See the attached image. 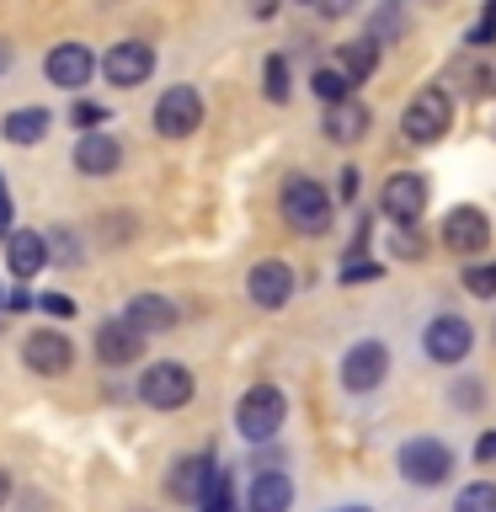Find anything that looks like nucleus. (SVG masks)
<instances>
[{"instance_id": "nucleus-1", "label": "nucleus", "mask_w": 496, "mask_h": 512, "mask_svg": "<svg viewBox=\"0 0 496 512\" xmlns=\"http://www.w3.org/2000/svg\"><path fill=\"white\" fill-rule=\"evenodd\" d=\"M278 214H283V224L294 235H326L331 224H336V198L326 192V182H315V176H304V171H294L283 182V192H278Z\"/></svg>"}, {"instance_id": "nucleus-2", "label": "nucleus", "mask_w": 496, "mask_h": 512, "mask_svg": "<svg viewBox=\"0 0 496 512\" xmlns=\"http://www.w3.org/2000/svg\"><path fill=\"white\" fill-rule=\"evenodd\" d=\"M395 470L406 486L416 491H438L454 480L459 470V454H454V443H443V438H432V432H422V438H406L395 448Z\"/></svg>"}, {"instance_id": "nucleus-3", "label": "nucleus", "mask_w": 496, "mask_h": 512, "mask_svg": "<svg viewBox=\"0 0 496 512\" xmlns=\"http://www.w3.org/2000/svg\"><path fill=\"white\" fill-rule=\"evenodd\" d=\"M448 128H454V96H448L443 86H422L406 102V112H400V139L416 144V150L438 144Z\"/></svg>"}, {"instance_id": "nucleus-4", "label": "nucleus", "mask_w": 496, "mask_h": 512, "mask_svg": "<svg viewBox=\"0 0 496 512\" xmlns=\"http://www.w3.org/2000/svg\"><path fill=\"white\" fill-rule=\"evenodd\" d=\"M288 422V395L278 384H251L246 395L235 400V432L246 443H272Z\"/></svg>"}, {"instance_id": "nucleus-5", "label": "nucleus", "mask_w": 496, "mask_h": 512, "mask_svg": "<svg viewBox=\"0 0 496 512\" xmlns=\"http://www.w3.org/2000/svg\"><path fill=\"white\" fill-rule=\"evenodd\" d=\"M427 198H432V187L422 171H390L379 187V214L390 219V230H416L427 214Z\"/></svg>"}, {"instance_id": "nucleus-6", "label": "nucleus", "mask_w": 496, "mask_h": 512, "mask_svg": "<svg viewBox=\"0 0 496 512\" xmlns=\"http://www.w3.org/2000/svg\"><path fill=\"white\" fill-rule=\"evenodd\" d=\"M438 240H443L448 256H464V267H470V262H480V256L491 251V214H486V208H475V203L448 208Z\"/></svg>"}, {"instance_id": "nucleus-7", "label": "nucleus", "mask_w": 496, "mask_h": 512, "mask_svg": "<svg viewBox=\"0 0 496 512\" xmlns=\"http://www.w3.org/2000/svg\"><path fill=\"white\" fill-rule=\"evenodd\" d=\"M475 352V326L464 315H454V310H438L422 326V358L427 363H438V368H454V363H464Z\"/></svg>"}, {"instance_id": "nucleus-8", "label": "nucleus", "mask_w": 496, "mask_h": 512, "mask_svg": "<svg viewBox=\"0 0 496 512\" xmlns=\"http://www.w3.org/2000/svg\"><path fill=\"white\" fill-rule=\"evenodd\" d=\"M192 395H198V384H192L187 363H150L139 374V400L150 411H182L192 406Z\"/></svg>"}, {"instance_id": "nucleus-9", "label": "nucleus", "mask_w": 496, "mask_h": 512, "mask_svg": "<svg viewBox=\"0 0 496 512\" xmlns=\"http://www.w3.org/2000/svg\"><path fill=\"white\" fill-rule=\"evenodd\" d=\"M384 379H390V347H384L379 336H358V342L342 352V390L347 395H374Z\"/></svg>"}, {"instance_id": "nucleus-10", "label": "nucleus", "mask_w": 496, "mask_h": 512, "mask_svg": "<svg viewBox=\"0 0 496 512\" xmlns=\"http://www.w3.org/2000/svg\"><path fill=\"white\" fill-rule=\"evenodd\" d=\"M150 123H155L160 139L198 134V128H203V96H198V86H166V91H160V102H155V112H150Z\"/></svg>"}, {"instance_id": "nucleus-11", "label": "nucleus", "mask_w": 496, "mask_h": 512, "mask_svg": "<svg viewBox=\"0 0 496 512\" xmlns=\"http://www.w3.org/2000/svg\"><path fill=\"white\" fill-rule=\"evenodd\" d=\"M150 70H155V48L144 38H123V43H112L102 54V75H107V86H118V91L144 86Z\"/></svg>"}, {"instance_id": "nucleus-12", "label": "nucleus", "mask_w": 496, "mask_h": 512, "mask_svg": "<svg viewBox=\"0 0 496 512\" xmlns=\"http://www.w3.org/2000/svg\"><path fill=\"white\" fill-rule=\"evenodd\" d=\"M294 288H299L294 267L278 262V256H267V262H256V267L246 272V294H251L256 310H283V304L294 299Z\"/></svg>"}, {"instance_id": "nucleus-13", "label": "nucleus", "mask_w": 496, "mask_h": 512, "mask_svg": "<svg viewBox=\"0 0 496 512\" xmlns=\"http://www.w3.org/2000/svg\"><path fill=\"white\" fill-rule=\"evenodd\" d=\"M43 75H48V86H59V91H80V86H91V75H96V54L86 43H54L43 59Z\"/></svg>"}, {"instance_id": "nucleus-14", "label": "nucleus", "mask_w": 496, "mask_h": 512, "mask_svg": "<svg viewBox=\"0 0 496 512\" xmlns=\"http://www.w3.org/2000/svg\"><path fill=\"white\" fill-rule=\"evenodd\" d=\"M22 363L32 368V374H64V368L75 363V342L64 331H54V326H38L32 336H22Z\"/></svg>"}, {"instance_id": "nucleus-15", "label": "nucleus", "mask_w": 496, "mask_h": 512, "mask_svg": "<svg viewBox=\"0 0 496 512\" xmlns=\"http://www.w3.org/2000/svg\"><path fill=\"white\" fill-rule=\"evenodd\" d=\"M214 480H219V459H214V454H187V459H176L166 491L176 496V502H192V507H198L203 496L214 491Z\"/></svg>"}, {"instance_id": "nucleus-16", "label": "nucleus", "mask_w": 496, "mask_h": 512, "mask_svg": "<svg viewBox=\"0 0 496 512\" xmlns=\"http://www.w3.org/2000/svg\"><path fill=\"white\" fill-rule=\"evenodd\" d=\"M139 352H144V336L128 326V320H102L96 326V358H102L107 368H128V363H139Z\"/></svg>"}, {"instance_id": "nucleus-17", "label": "nucleus", "mask_w": 496, "mask_h": 512, "mask_svg": "<svg viewBox=\"0 0 496 512\" xmlns=\"http://www.w3.org/2000/svg\"><path fill=\"white\" fill-rule=\"evenodd\" d=\"M70 160H75L80 176H112V171L123 166V144L96 128V134H80V139H75V155H70Z\"/></svg>"}, {"instance_id": "nucleus-18", "label": "nucleus", "mask_w": 496, "mask_h": 512, "mask_svg": "<svg viewBox=\"0 0 496 512\" xmlns=\"http://www.w3.org/2000/svg\"><path fill=\"white\" fill-rule=\"evenodd\" d=\"M123 320L139 336H160V331L176 326V299H166V294H134L123 304Z\"/></svg>"}, {"instance_id": "nucleus-19", "label": "nucleus", "mask_w": 496, "mask_h": 512, "mask_svg": "<svg viewBox=\"0 0 496 512\" xmlns=\"http://www.w3.org/2000/svg\"><path fill=\"white\" fill-rule=\"evenodd\" d=\"M294 507V480L288 470H256L246 486V512H288Z\"/></svg>"}, {"instance_id": "nucleus-20", "label": "nucleus", "mask_w": 496, "mask_h": 512, "mask_svg": "<svg viewBox=\"0 0 496 512\" xmlns=\"http://www.w3.org/2000/svg\"><path fill=\"white\" fill-rule=\"evenodd\" d=\"M368 123H374V112H368L358 96H352V102L326 107V118H320V134H326L331 144H358V139L368 134Z\"/></svg>"}, {"instance_id": "nucleus-21", "label": "nucleus", "mask_w": 496, "mask_h": 512, "mask_svg": "<svg viewBox=\"0 0 496 512\" xmlns=\"http://www.w3.org/2000/svg\"><path fill=\"white\" fill-rule=\"evenodd\" d=\"M54 262V256H48V235H38V230H16L11 240H6V267L16 272V278H38V272Z\"/></svg>"}, {"instance_id": "nucleus-22", "label": "nucleus", "mask_w": 496, "mask_h": 512, "mask_svg": "<svg viewBox=\"0 0 496 512\" xmlns=\"http://www.w3.org/2000/svg\"><path fill=\"white\" fill-rule=\"evenodd\" d=\"M336 70H342L352 86H363V80H374V70H379V43L368 38H347L342 48H336Z\"/></svg>"}, {"instance_id": "nucleus-23", "label": "nucleus", "mask_w": 496, "mask_h": 512, "mask_svg": "<svg viewBox=\"0 0 496 512\" xmlns=\"http://www.w3.org/2000/svg\"><path fill=\"white\" fill-rule=\"evenodd\" d=\"M48 123H54L48 107H16L0 118V134H6V144H38L48 134Z\"/></svg>"}, {"instance_id": "nucleus-24", "label": "nucleus", "mask_w": 496, "mask_h": 512, "mask_svg": "<svg viewBox=\"0 0 496 512\" xmlns=\"http://www.w3.org/2000/svg\"><path fill=\"white\" fill-rule=\"evenodd\" d=\"M368 38H374L379 48L390 43V38H406V0H384L379 16L368 22Z\"/></svg>"}, {"instance_id": "nucleus-25", "label": "nucleus", "mask_w": 496, "mask_h": 512, "mask_svg": "<svg viewBox=\"0 0 496 512\" xmlns=\"http://www.w3.org/2000/svg\"><path fill=\"white\" fill-rule=\"evenodd\" d=\"M310 91L320 96L326 107H336V102H352V80L336 70V64H320V70L310 75Z\"/></svg>"}, {"instance_id": "nucleus-26", "label": "nucleus", "mask_w": 496, "mask_h": 512, "mask_svg": "<svg viewBox=\"0 0 496 512\" xmlns=\"http://www.w3.org/2000/svg\"><path fill=\"white\" fill-rule=\"evenodd\" d=\"M262 91H267L272 107H283L288 96H294V80H288V59H283V54H267V64H262Z\"/></svg>"}, {"instance_id": "nucleus-27", "label": "nucleus", "mask_w": 496, "mask_h": 512, "mask_svg": "<svg viewBox=\"0 0 496 512\" xmlns=\"http://www.w3.org/2000/svg\"><path fill=\"white\" fill-rule=\"evenodd\" d=\"M448 512H496V480H470V486H459Z\"/></svg>"}, {"instance_id": "nucleus-28", "label": "nucleus", "mask_w": 496, "mask_h": 512, "mask_svg": "<svg viewBox=\"0 0 496 512\" xmlns=\"http://www.w3.org/2000/svg\"><path fill=\"white\" fill-rule=\"evenodd\" d=\"M459 283H464V294H475V299H496V262H470L459 272Z\"/></svg>"}, {"instance_id": "nucleus-29", "label": "nucleus", "mask_w": 496, "mask_h": 512, "mask_svg": "<svg viewBox=\"0 0 496 512\" xmlns=\"http://www.w3.org/2000/svg\"><path fill=\"white\" fill-rule=\"evenodd\" d=\"M448 400H454L459 411H480V406H486V379H475V374L454 379V384H448Z\"/></svg>"}, {"instance_id": "nucleus-30", "label": "nucleus", "mask_w": 496, "mask_h": 512, "mask_svg": "<svg viewBox=\"0 0 496 512\" xmlns=\"http://www.w3.org/2000/svg\"><path fill=\"white\" fill-rule=\"evenodd\" d=\"M198 512H235V480H230V470H219L214 491L198 502Z\"/></svg>"}, {"instance_id": "nucleus-31", "label": "nucleus", "mask_w": 496, "mask_h": 512, "mask_svg": "<svg viewBox=\"0 0 496 512\" xmlns=\"http://www.w3.org/2000/svg\"><path fill=\"white\" fill-rule=\"evenodd\" d=\"M48 256H54V262H64V267H75V262H80V240H75L70 230H54V235H48Z\"/></svg>"}, {"instance_id": "nucleus-32", "label": "nucleus", "mask_w": 496, "mask_h": 512, "mask_svg": "<svg viewBox=\"0 0 496 512\" xmlns=\"http://www.w3.org/2000/svg\"><path fill=\"white\" fill-rule=\"evenodd\" d=\"M390 256L416 262V256H422V235H416V230H390Z\"/></svg>"}, {"instance_id": "nucleus-33", "label": "nucleus", "mask_w": 496, "mask_h": 512, "mask_svg": "<svg viewBox=\"0 0 496 512\" xmlns=\"http://www.w3.org/2000/svg\"><path fill=\"white\" fill-rule=\"evenodd\" d=\"M496 43V0H486V16L470 27V48H491Z\"/></svg>"}, {"instance_id": "nucleus-34", "label": "nucleus", "mask_w": 496, "mask_h": 512, "mask_svg": "<svg viewBox=\"0 0 496 512\" xmlns=\"http://www.w3.org/2000/svg\"><path fill=\"white\" fill-rule=\"evenodd\" d=\"M70 118H75L80 128H86V134H96V128L107 123V107H96V102H75V112H70Z\"/></svg>"}, {"instance_id": "nucleus-35", "label": "nucleus", "mask_w": 496, "mask_h": 512, "mask_svg": "<svg viewBox=\"0 0 496 512\" xmlns=\"http://www.w3.org/2000/svg\"><path fill=\"white\" fill-rule=\"evenodd\" d=\"M11 235H16V203H11L6 176H0V240H11Z\"/></svg>"}, {"instance_id": "nucleus-36", "label": "nucleus", "mask_w": 496, "mask_h": 512, "mask_svg": "<svg viewBox=\"0 0 496 512\" xmlns=\"http://www.w3.org/2000/svg\"><path fill=\"white\" fill-rule=\"evenodd\" d=\"M336 192H342L347 203H358V192H363V171H358V166H342V182H336Z\"/></svg>"}, {"instance_id": "nucleus-37", "label": "nucleus", "mask_w": 496, "mask_h": 512, "mask_svg": "<svg viewBox=\"0 0 496 512\" xmlns=\"http://www.w3.org/2000/svg\"><path fill=\"white\" fill-rule=\"evenodd\" d=\"M363 6V0H320V16H326V22H342V16H352V11H358Z\"/></svg>"}, {"instance_id": "nucleus-38", "label": "nucleus", "mask_w": 496, "mask_h": 512, "mask_svg": "<svg viewBox=\"0 0 496 512\" xmlns=\"http://www.w3.org/2000/svg\"><path fill=\"white\" fill-rule=\"evenodd\" d=\"M38 310H48V315H75V299L70 294H38Z\"/></svg>"}, {"instance_id": "nucleus-39", "label": "nucleus", "mask_w": 496, "mask_h": 512, "mask_svg": "<svg viewBox=\"0 0 496 512\" xmlns=\"http://www.w3.org/2000/svg\"><path fill=\"white\" fill-rule=\"evenodd\" d=\"M475 464H496V432H480L475 438Z\"/></svg>"}, {"instance_id": "nucleus-40", "label": "nucleus", "mask_w": 496, "mask_h": 512, "mask_svg": "<svg viewBox=\"0 0 496 512\" xmlns=\"http://www.w3.org/2000/svg\"><path fill=\"white\" fill-rule=\"evenodd\" d=\"M32 304H38L32 288H11V294H6V310H32Z\"/></svg>"}, {"instance_id": "nucleus-41", "label": "nucleus", "mask_w": 496, "mask_h": 512, "mask_svg": "<svg viewBox=\"0 0 496 512\" xmlns=\"http://www.w3.org/2000/svg\"><path fill=\"white\" fill-rule=\"evenodd\" d=\"M6 496H11V470H0V507H6Z\"/></svg>"}, {"instance_id": "nucleus-42", "label": "nucleus", "mask_w": 496, "mask_h": 512, "mask_svg": "<svg viewBox=\"0 0 496 512\" xmlns=\"http://www.w3.org/2000/svg\"><path fill=\"white\" fill-rule=\"evenodd\" d=\"M336 512H374L368 502H347V507H336Z\"/></svg>"}, {"instance_id": "nucleus-43", "label": "nucleus", "mask_w": 496, "mask_h": 512, "mask_svg": "<svg viewBox=\"0 0 496 512\" xmlns=\"http://www.w3.org/2000/svg\"><path fill=\"white\" fill-rule=\"evenodd\" d=\"M299 6H320V0H299Z\"/></svg>"}, {"instance_id": "nucleus-44", "label": "nucleus", "mask_w": 496, "mask_h": 512, "mask_svg": "<svg viewBox=\"0 0 496 512\" xmlns=\"http://www.w3.org/2000/svg\"><path fill=\"white\" fill-rule=\"evenodd\" d=\"M0 310H6V294H0Z\"/></svg>"}]
</instances>
